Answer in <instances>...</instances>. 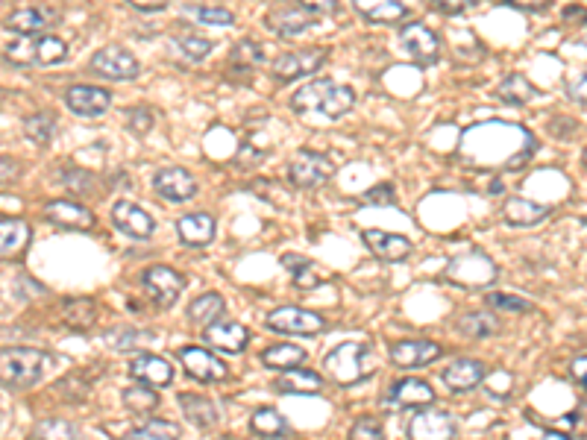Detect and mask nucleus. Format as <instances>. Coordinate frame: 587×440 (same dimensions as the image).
I'll list each match as a JSON object with an SVG mask.
<instances>
[{
    "label": "nucleus",
    "mask_w": 587,
    "mask_h": 440,
    "mask_svg": "<svg viewBox=\"0 0 587 440\" xmlns=\"http://www.w3.org/2000/svg\"><path fill=\"white\" fill-rule=\"evenodd\" d=\"M538 150L535 135L517 124H505V121H488L479 127L461 135L458 141V153L476 165V168H523L532 153Z\"/></svg>",
    "instance_id": "obj_1"
},
{
    "label": "nucleus",
    "mask_w": 587,
    "mask_h": 440,
    "mask_svg": "<svg viewBox=\"0 0 587 440\" xmlns=\"http://www.w3.org/2000/svg\"><path fill=\"white\" fill-rule=\"evenodd\" d=\"M356 106V91L350 86H338L332 80H312L300 86L291 97L294 112H320L326 118H341Z\"/></svg>",
    "instance_id": "obj_2"
},
{
    "label": "nucleus",
    "mask_w": 587,
    "mask_h": 440,
    "mask_svg": "<svg viewBox=\"0 0 587 440\" xmlns=\"http://www.w3.org/2000/svg\"><path fill=\"white\" fill-rule=\"evenodd\" d=\"M47 364H50V355L42 350L3 347L0 350V385L12 388V391L33 388L36 382H42Z\"/></svg>",
    "instance_id": "obj_3"
},
{
    "label": "nucleus",
    "mask_w": 587,
    "mask_h": 440,
    "mask_svg": "<svg viewBox=\"0 0 587 440\" xmlns=\"http://www.w3.org/2000/svg\"><path fill=\"white\" fill-rule=\"evenodd\" d=\"M6 59L18 68H50L68 59V44L53 33L21 36L6 44Z\"/></svg>",
    "instance_id": "obj_4"
},
{
    "label": "nucleus",
    "mask_w": 587,
    "mask_h": 440,
    "mask_svg": "<svg viewBox=\"0 0 587 440\" xmlns=\"http://www.w3.org/2000/svg\"><path fill=\"white\" fill-rule=\"evenodd\" d=\"M499 270L494 259L482 250H470V253H461L458 259H452L447 267V279L461 285V288H488L497 282Z\"/></svg>",
    "instance_id": "obj_5"
},
{
    "label": "nucleus",
    "mask_w": 587,
    "mask_h": 440,
    "mask_svg": "<svg viewBox=\"0 0 587 440\" xmlns=\"http://www.w3.org/2000/svg\"><path fill=\"white\" fill-rule=\"evenodd\" d=\"M367 347L359 341H350V344H341L323 358V367L326 373L338 382V385H356L367 376V367H364V358H367Z\"/></svg>",
    "instance_id": "obj_6"
},
{
    "label": "nucleus",
    "mask_w": 587,
    "mask_h": 440,
    "mask_svg": "<svg viewBox=\"0 0 587 440\" xmlns=\"http://www.w3.org/2000/svg\"><path fill=\"white\" fill-rule=\"evenodd\" d=\"M141 285H144L147 297H150L156 306L168 308L177 303V297L185 291L188 282H185V276H182L180 270H174V267H168V264H153V267H147V270L141 273Z\"/></svg>",
    "instance_id": "obj_7"
},
{
    "label": "nucleus",
    "mask_w": 587,
    "mask_h": 440,
    "mask_svg": "<svg viewBox=\"0 0 587 440\" xmlns=\"http://www.w3.org/2000/svg\"><path fill=\"white\" fill-rule=\"evenodd\" d=\"M265 326L271 332H282V335H317L326 329V317L317 311H309V308L282 306L268 314Z\"/></svg>",
    "instance_id": "obj_8"
},
{
    "label": "nucleus",
    "mask_w": 587,
    "mask_h": 440,
    "mask_svg": "<svg viewBox=\"0 0 587 440\" xmlns=\"http://www.w3.org/2000/svg\"><path fill=\"white\" fill-rule=\"evenodd\" d=\"M91 71L106 77V80H136L141 74L138 59L121 44H106L91 56Z\"/></svg>",
    "instance_id": "obj_9"
},
{
    "label": "nucleus",
    "mask_w": 587,
    "mask_h": 440,
    "mask_svg": "<svg viewBox=\"0 0 587 440\" xmlns=\"http://www.w3.org/2000/svg\"><path fill=\"white\" fill-rule=\"evenodd\" d=\"M335 174V162L315 150H300L288 165V182L297 188H317Z\"/></svg>",
    "instance_id": "obj_10"
},
{
    "label": "nucleus",
    "mask_w": 587,
    "mask_h": 440,
    "mask_svg": "<svg viewBox=\"0 0 587 440\" xmlns=\"http://www.w3.org/2000/svg\"><path fill=\"white\" fill-rule=\"evenodd\" d=\"M329 56L326 47H306V50H291V53H282L271 62V71L276 80H300V77H309L315 74L317 68L323 65V59Z\"/></svg>",
    "instance_id": "obj_11"
},
{
    "label": "nucleus",
    "mask_w": 587,
    "mask_h": 440,
    "mask_svg": "<svg viewBox=\"0 0 587 440\" xmlns=\"http://www.w3.org/2000/svg\"><path fill=\"white\" fill-rule=\"evenodd\" d=\"M458 435V420L452 417L450 411H441V408H426V411H417L408 423V438L417 440H447Z\"/></svg>",
    "instance_id": "obj_12"
},
{
    "label": "nucleus",
    "mask_w": 587,
    "mask_h": 440,
    "mask_svg": "<svg viewBox=\"0 0 587 440\" xmlns=\"http://www.w3.org/2000/svg\"><path fill=\"white\" fill-rule=\"evenodd\" d=\"M400 42L417 65H432L441 56V36L435 30H429L426 24H420V21H411L403 27Z\"/></svg>",
    "instance_id": "obj_13"
},
{
    "label": "nucleus",
    "mask_w": 587,
    "mask_h": 440,
    "mask_svg": "<svg viewBox=\"0 0 587 440\" xmlns=\"http://www.w3.org/2000/svg\"><path fill=\"white\" fill-rule=\"evenodd\" d=\"M180 361L182 367H185V373L191 376V379H197V382H224L226 379V364L215 355V352L203 350V347H182L180 352Z\"/></svg>",
    "instance_id": "obj_14"
},
{
    "label": "nucleus",
    "mask_w": 587,
    "mask_h": 440,
    "mask_svg": "<svg viewBox=\"0 0 587 440\" xmlns=\"http://www.w3.org/2000/svg\"><path fill=\"white\" fill-rule=\"evenodd\" d=\"M203 341L221 352H244L250 344V329L238 320H215L203 329Z\"/></svg>",
    "instance_id": "obj_15"
},
{
    "label": "nucleus",
    "mask_w": 587,
    "mask_h": 440,
    "mask_svg": "<svg viewBox=\"0 0 587 440\" xmlns=\"http://www.w3.org/2000/svg\"><path fill=\"white\" fill-rule=\"evenodd\" d=\"M112 223H115L124 235H130V238H136V241H147V238H153V232H156V218L147 215L138 203H130V200H118V203L112 206Z\"/></svg>",
    "instance_id": "obj_16"
},
{
    "label": "nucleus",
    "mask_w": 587,
    "mask_h": 440,
    "mask_svg": "<svg viewBox=\"0 0 587 440\" xmlns=\"http://www.w3.org/2000/svg\"><path fill=\"white\" fill-rule=\"evenodd\" d=\"M65 106L80 118H103L112 106V94L97 86H71L65 91Z\"/></svg>",
    "instance_id": "obj_17"
},
{
    "label": "nucleus",
    "mask_w": 587,
    "mask_h": 440,
    "mask_svg": "<svg viewBox=\"0 0 587 440\" xmlns=\"http://www.w3.org/2000/svg\"><path fill=\"white\" fill-rule=\"evenodd\" d=\"M317 21L315 12H309L306 6H276L268 12V18H265V24L271 27L276 36H282V39H291V36H300L303 30H309L312 24Z\"/></svg>",
    "instance_id": "obj_18"
},
{
    "label": "nucleus",
    "mask_w": 587,
    "mask_h": 440,
    "mask_svg": "<svg viewBox=\"0 0 587 440\" xmlns=\"http://www.w3.org/2000/svg\"><path fill=\"white\" fill-rule=\"evenodd\" d=\"M362 238L367 250L382 262H406L414 250L406 235H394V232H382V229H364Z\"/></svg>",
    "instance_id": "obj_19"
},
{
    "label": "nucleus",
    "mask_w": 587,
    "mask_h": 440,
    "mask_svg": "<svg viewBox=\"0 0 587 440\" xmlns=\"http://www.w3.org/2000/svg\"><path fill=\"white\" fill-rule=\"evenodd\" d=\"M45 218L53 226L71 229V232H89L94 226V212L77 200H53L45 206Z\"/></svg>",
    "instance_id": "obj_20"
},
{
    "label": "nucleus",
    "mask_w": 587,
    "mask_h": 440,
    "mask_svg": "<svg viewBox=\"0 0 587 440\" xmlns=\"http://www.w3.org/2000/svg\"><path fill=\"white\" fill-rule=\"evenodd\" d=\"M153 188L159 197L171 200V203H182V200H191L197 194V179L188 174L185 168H162L153 174Z\"/></svg>",
    "instance_id": "obj_21"
},
{
    "label": "nucleus",
    "mask_w": 587,
    "mask_h": 440,
    "mask_svg": "<svg viewBox=\"0 0 587 440\" xmlns=\"http://www.w3.org/2000/svg\"><path fill=\"white\" fill-rule=\"evenodd\" d=\"M59 24V15L47 6H24V9H15L9 18H6V27L18 36H36V33H47L50 27Z\"/></svg>",
    "instance_id": "obj_22"
},
{
    "label": "nucleus",
    "mask_w": 587,
    "mask_h": 440,
    "mask_svg": "<svg viewBox=\"0 0 587 440\" xmlns=\"http://www.w3.org/2000/svg\"><path fill=\"white\" fill-rule=\"evenodd\" d=\"M485 376H488V367L482 361H476V358H458V361H452L450 367L444 370L441 379H444V385L450 388L452 394H467V391L479 388L485 382Z\"/></svg>",
    "instance_id": "obj_23"
},
{
    "label": "nucleus",
    "mask_w": 587,
    "mask_h": 440,
    "mask_svg": "<svg viewBox=\"0 0 587 440\" xmlns=\"http://www.w3.org/2000/svg\"><path fill=\"white\" fill-rule=\"evenodd\" d=\"M441 355H444V347L435 341H400L391 347V361L403 370L426 367V364L438 361Z\"/></svg>",
    "instance_id": "obj_24"
},
{
    "label": "nucleus",
    "mask_w": 587,
    "mask_h": 440,
    "mask_svg": "<svg viewBox=\"0 0 587 440\" xmlns=\"http://www.w3.org/2000/svg\"><path fill=\"white\" fill-rule=\"evenodd\" d=\"M130 379L153 385V388H165L174 379V367L165 358L153 355V352H141L130 361Z\"/></svg>",
    "instance_id": "obj_25"
},
{
    "label": "nucleus",
    "mask_w": 587,
    "mask_h": 440,
    "mask_svg": "<svg viewBox=\"0 0 587 440\" xmlns=\"http://www.w3.org/2000/svg\"><path fill=\"white\" fill-rule=\"evenodd\" d=\"M177 235H180L182 244L188 247H206L215 241L218 235V226H215V218L206 215V212H191V215H182L177 220Z\"/></svg>",
    "instance_id": "obj_26"
},
{
    "label": "nucleus",
    "mask_w": 587,
    "mask_h": 440,
    "mask_svg": "<svg viewBox=\"0 0 587 440\" xmlns=\"http://www.w3.org/2000/svg\"><path fill=\"white\" fill-rule=\"evenodd\" d=\"M279 394H297V396H315L323 391V379L315 370H306V367H288L279 373L276 385H273Z\"/></svg>",
    "instance_id": "obj_27"
},
{
    "label": "nucleus",
    "mask_w": 587,
    "mask_h": 440,
    "mask_svg": "<svg viewBox=\"0 0 587 440\" xmlns=\"http://www.w3.org/2000/svg\"><path fill=\"white\" fill-rule=\"evenodd\" d=\"M552 215V206H543V203H535V200H526V197H511L502 203V218L511 226H538L541 220H546Z\"/></svg>",
    "instance_id": "obj_28"
},
{
    "label": "nucleus",
    "mask_w": 587,
    "mask_h": 440,
    "mask_svg": "<svg viewBox=\"0 0 587 440\" xmlns=\"http://www.w3.org/2000/svg\"><path fill=\"white\" fill-rule=\"evenodd\" d=\"M30 226L21 218L0 220V259H18L30 244Z\"/></svg>",
    "instance_id": "obj_29"
},
{
    "label": "nucleus",
    "mask_w": 587,
    "mask_h": 440,
    "mask_svg": "<svg viewBox=\"0 0 587 440\" xmlns=\"http://www.w3.org/2000/svg\"><path fill=\"white\" fill-rule=\"evenodd\" d=\"M388 402L391 405H400V408H420V405H432L435 402V391L423 379H400L391 388Z\"/></svg>",
    "instance_id": "obj_30"
},
{
    "label": "nucleus",
    "mask_w": 587,
    "mask_h": 440,
    "mask_svg": "<svg viewBox=\"0 0 587 440\" xmlns=\"http://www.w3.org/2000/svg\"><path fill=\"white\" fill-rule=\"evenodd\" d=\"M177 399H180L182 414L188 417L191 426H197V429H212V426H218L221 414H218V405H215L212 399H206V396L200 394H180Z\"/></svg>",
    "instance_id": "obj_31"
},
{
    "label": "nucleus",
    "mask_w": 587,
    "mask_h": 440,
    "mask_svg": "<svg viewBox=\"0 0 587 440\" xmlns=\"http://www.w3.org/2000/svg\"><path fill=\"white\" fill-rule=\"evenodd\" d=\"M282 264L291 270L294 285H297V288H303V291H312V288H317V285H326V282L332 279V273H329V270L317 267V264L309 262V259H300V256H282Z\"/></svg>",
    "instance_id": "obj_32"
},
{
    "label": "nucleus",
    "mask_w": 587,
    "mask_h": 440,
    "mask_svg": "<svg viewBox=\"0 0 587 440\" xmlns=\"http://www.w3.org/2000/svg\"><path fill=\"white\" fill-rule=\"evenodd\" d=\"M359 15L373 21V24H397L406 15L403 0H353Z\"/></svg>",
    "instance_id": "obj_33"
},
{
    "label": "nucleus",
    "mask_w": 587,
    "mask_h": 440,
    "mask_svg": "<svg viewBox=\"0 0 587 440\" xmlns=\"http://www.w3.org/2000/svg\"><path fill=\"white\" fill-rule=\"evenodd\" d=\"M497 97L502 103H508V106H523V103H529V100L538 97V88L532 86L529 77L511 74V77H505L497 86Z\"/></svg>",
    "instance_id": "obj_34"
},
{
    "label": "nucleus",
    "mask_w": 587,
    "mask_h": 440,
    "mask_svg": "<svg viewBox=\"0 0 587 440\" xmlns=\"http://www.w3.org/2000/svg\"><path fill=\"white\" fill-rule=\"evenodd\" d=\"M62 317L71 329H80L86 332L97 323V303L89 297H74V300H65L62 303Z\"/></svg>",
    "instance_id": "obj_35"
},
{
    "label": "nucleus",
    "mask_w": 587,
    "mask_h": 440,
    "mask_svg": "<svg viewBox=\"0 0 587 440\" xmlns=\"http://www.w3.org/2000/svg\"><path fill=\"white\" fill-rule=\"evenodd\" d=\"M250 429H253V435H259V438H288V435H291L288 420H285L279 411H273V408H259V411L250 417Z\"/></svg>",
    "instance_id": "obj_36"
},
{
    "label": "nucleus",
    "mask_w": 587,
    "mask_h": 440,
    "mask_svg": "<svg viewBox=\"0 0 587 440\" xmlns=\"http://www.w3.org/2000/svg\"><path fill=\"white\" fill-rule=\"evenodd\" d=\"M226 311V300L221 294H215V291H209V294H203V297H197L191 306H188V320L191 323H197V326H209V323H215L218 317H224Z\"/></svg>",
    "instance_id": "obj_37"
},
{
    "label": "nucleus",
    "mask_w": 587,
    "mask_h": 440,
    "mask_svg": "<svg viewBox=\"0 0 587 440\" xmlns=\"http://www.w3.org/2000/svg\"><path fill=\"white\" fill-rule=\"evenodd\" d=\"M458 332L467 338H491L499 332V320L488 311H470L458 320Z\"/></svg>",
    "instance_id": "obj_38"
},
{
    "label": "nucleus",
    "mask_w": 587,
    "mask_h": 440,
    "mask_svg": "<svg viewBox=\"0 0 587 440\" xmlns=\"http://www.w3.org/2000/svg\"><path fill=\"white\" fill-rule=\"evenodd\" d=\"M306 361V350L297 347V344H276L271 350L262 352V364L271 367V370H288V367H297Z\"/></svg>",
    "instance_id": "obj_39"
},
{
    "label": "nucleus",
    "mask_w": 587,
    "mask_h": 440,
    "mask_svg": "<svg viewBox=\"0 0 587 440\" xmlns=\"http://www.w3.org/2000/svg\"><path fill=\"white\" fill-rule=\"evenodd\" d=\"M121 399H124V405L133 411V414H153L156 408H159V394L153 391V385H144V382H138V385H133V388H127L124 394H121Z\"/></svg>",
    "instance_id": "obj_40"
},
{
    "label": "nucleus",
    "mask_w": 587,
    "mask_h": 440,
    "mask_svg": "<svg viewBox=\"0 0 587 440\" xmlns=\"http://www.w3.org/2000/svg\"><path fill=\"white\" fill-rule=\"evenodd\" d=\"M24 135L33 141V144H50L53 135H56V118L50 112H36L24 121Z\"/></svg>",
    "instance_id": "obj_41"
},
{
    "label": "nucleus",
    "mask_w": 587,
    "mask_h": 440,
    "mask_svg": "<svg viewBox=\"0 0 587 440\" xmlns=\"http://www.w3.org/2000/svg\"><path fill=\"white\" fill-rule=\"evenodd\" d=\"M182 429L177 423H168V420H147V423H141V426H133L130 429V438L138 440H168V438H180Z\"/></svg>",
    "instance_id": "obj_42"
},
{
    "label": "nucleus",
    "mask_w": 587,
    "mask_h": 440,
    "mask_svg": "<svg viewBox=\"0 0 587 440\" xmlns=\"http://www.w3.org/2000/svg\"><path fill=\"white\" fill-rule=\"evenodd\" d=\"M185 15L194 18L197 24H212V27H229L235 21L229 9H218V6H185Z\"/></svg>",
    "instance_id": "obj_43"
},
{
    "label": "nucleus",
    "mask_w": 587,
    "mask_h": 440,
    "mask_svg": "<svg viewBox=\"0 0 587 440\" xmlns=\"http://www.w3.org/2000/svg\"><path fill=\"white\" fill-rule=\"evenodd\" d=\"M229 59H232V65H238V68H256V65L265 62V50L253 42V39H241V42L232 47V56H229Z\"/></svg>",
    "instance_id": "obj_44"
},
{
    "label": "nucleus",
    "mask_w": 587,
    "mask_h": 440,
    "mask_svg": "<svg viewBox=\"0 0 587 440\" xmlns=\"http://www.w3.org/2000/svg\"><path fill=\"white\" fill-rule=\"evenodd\" d=\"M177 44H180V50L191 62H203L212 53V47H215V42L206 39V36H180Z\"/></svg>",
    "instance_id": "obj_45"
},
{
    "label": "nucleus",
    "mask_w": 587,
    "mask_h": 440,
    "mask_svg": "<svg viewBox=\"0 0 587 440\" xmlns=\"http://www.w3.org/2000/svg\"><path fill=\"white\" fill-rule=\"evenodd\" d=\"M485 300H488V306L499 308L505 314H526V311H532V303L517 297V294H488Z\"/></svg>",
    "instance_id": "obj_46"
},
{
    "label": "nucleus",
    "mask_w": 587,
    "mask_h": 440,
    "mask_svg": "<svg viewBox=\"0 0 587 440\" xmlns=\"http://www.w3.org/2000/svg\"><path fill=\"white\" fill-rule=\"evenodd\" d=\"M364 203L367 206H394L397 203V188L391 182H379L364 194Z\"/></svg>",
    "instance_id": "obj_47"
},
{
    "label": "nucleus",
    "mask_w": 587,
    "mask_h": 440,
    "mask_svg": "<svg viewBox=\"0 0 587 440\" xmlns=\"http://www.w3.org/2000/svg\"><path fill=\"white\" fill-rule=\"evenodd\" d=\"M153 124H156V118H153V112L147 106L130 109V115H127V127L136 135H147V132L153 130Z\"/></svg>",
    "instance_id": "obj_48"
},
{
    "label": "nucleus",
    "mask_w": 587,
    "mask_h": 440,
    "mask_svg": "<svg viewBox=\"0 0 587 440\" xmlns=\"http://www.w3.org/2000/svg\"><path fill=\"white\" fill-rule=\"evenodd\" d=\"M350 438H385V432H382V423L379 420H373V417H362V420H356L353 423V429H350Z\"/></svg>",
    "instance_id": "obj_49"
},
{
    "label": "nucleus",
    "mask_w": 587,
    "mask_h": 440,
    "mask_svg": "<svg viewBox=\"0 0 587 440\" xmlns=\"http://www.w3.org/2000/svg\"><path fill=\"white\" fill-rule=\"evenodd\" d=\"M21 176V165L12 156H0V185H12Z\"/></svg>",
    "instance_id": "obj_50"
},
{
    "label": "nucleus",
    "mask_w": 587,
    "mask_h": 440,
    "mask_svg": "<svg viewBox=\"0 0 587 440\" xmlns=\"http://www.w3.org/2000/svg\"><path fill=\"white\" fill-rule=\"evenodd\" d=\"M297 3L315 15H335L338 12V0H297Z\"/></svg>",
    "instance_id": "obj_51"
},
{
    "label": "nucleus",
    "mask_w": 587,
    "mask_h": 440,
    "mask_svg": "<svg viewBox=\"0 0 587 440\" xmlns=\"http://www.w3.org/2000/svg\"><path fill=\"white\" fill-rule=\"evenodd\" d=\"M570 376H573V382H576L579 388H585L587 391V355H579V358L570 361Z\"/></svg>",
    "instance_id": "obj_52"
},
{
    "label": "nucleus",
    "mask_w": 587,
    "mask_h": 440,
    "mask_svg": "<svg viewBox=\"0 0 587 440\" xmlns=\"http://www.w3.org/2000/svg\"><path fill=\"white\" fill-rule=\"evenodd\" d=\"M50 432H56V435H74V426L59 423V420H47L42 426H36V435H39V438H47Z\"/></svg>",
    "instance_id": "obj_53"
},
{
    "label": "nucleus",
    "mask_w": 587,
    "mask_h": 440,
    "mask_svg": "<svg viewBox=\"0 0 587 440\" xmlns=\"http://www.w3.org/2000/svg\"><path fill=\"white\" fill-rule=\"evenodd\" d=\"M564 21L567 24H587V9H582V6H567L564 9Z\"/></svg>",
    "instance_id": "obj_54"
},
{
    "label": "nucleus",
    "mask_w": 587,
    "mask_h": 440,
    "mask_svg": "<svg viewBox=\"0 0 587 440\" xmlns=\"http://www.w3.org/2000/svg\"><path fill=\"white\" fill-rule=\"evenodd\" d=\"M127 3L141 9V12H159V9L168 6V0H127Z\"/></svg>",
    "instance_id": "obj_55"
},
{
    "label": "nucleus",
    "mask_w": 587,
    "mask_h": 440,
    "mask_svg": "<svg viewBox=\"0 0 587 440\" xmlns=\"http://www.w3.org/2000/svg\"><path fill=\"white\" fill-rule=\"evenodd\" d=\"M435 6H441V9H447V12H461V9H467V6H473L476 0H432Z\"/></svg>",
    "instance_id": "obj_56"
},
{
    "label": "nucleus",
    "mask_w": 587,
    "mask_h": 440,
    "mask_svg": "<svg viewBox=\"0 0 587 440\" xmlns=\"http://www.w3.org/2000/svg\"><path fill=\"white\" fill-rule=\"evenodd\" d=\"M570 97H573V100H579V103H587V74L579 80V83H573V86H570Z\"/></svg>",
    "instance_id": "obj_57"
},
{
    "label": "nucleus",
    "mask_w": 587,
    "mask_h": 440,
    "mask_svg": "<svg viewBox=\"0 0 587 440\" xmlns=\"http://www.w3.org/2000/svg\"><path fill=\"white\" fill-rule=\"evenodd\" d=\"M511 6H517V9H543V6H549V0H508Z\"/></svg>",
    "instance_id": "obj_58"
},
{
    "label": "nucleus",
    "mask_w": 587,
    "mask_h": 440,
    "mask_svg": "<svg viewBox=\"0 0 587 440\" xmlns=\"http://www.w3.org/2000/svg\"><path fill=\"white\" fill-rule=\"evenodd\" d=\"M582 162H585V168H587V147H585V153H582Z\"/></svg>",
    "instance_id": "obj_59"
}]
</instances>
